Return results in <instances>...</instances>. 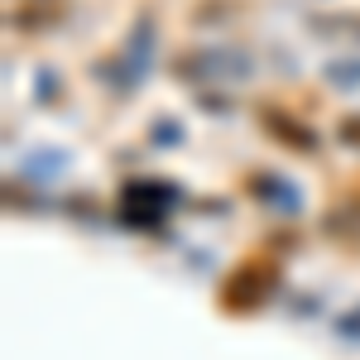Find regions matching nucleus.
Masks as SVG:
<instances>
[{
    "mask_svg": "<svg viewBox=\"0 0 360 360\" xmlns=\"http://www.w3.org/2000/svg\"><path fill=\"white\" fill-rule=\"evenodd\" d=\"M178 202H183V193L173 183H164V178H135V183L120 188V221L139 226V231H159Z\"/></svg>",
    "mask_w": 360,
    "mask_h": 360,
    "instance_id": "1",
    "label": "nucleus"
},
{
    "mask_svg": "<svg viewBox=\"0 0 360 360\" xmlns=\"http://www.w3.org/2000/svg\"><path fill=\"white\" fill-rule=\"evenodd\" d=\"M269 293H278V269L274 259H245L236 264L221 283V307L226 312H255L269 303Z\"/></svg>",
    "mask_w": 360,
    "mask_h": 360,
    "instance_id": "2",
    "label": "nucleus"
},
{
    "mask_svg": "<svg viewBox=\"0 0 360 360\" xmlns=\"http://www.w3.org/2000/svg\"><path fill=\"white\" fill-rule=\"evenodd\" d=\"M154 44H159V29L154 20H139L130 29V39H125V53L120 58H106V68H101V77H111L120 91H130L149 77V58H154Z\"/></svg>",
    "mask_w": 360,
    "mask_h": 360,
    "instance_id": "3",
    "label": "nucleus"
},
{
    "mask_svg": "<svg viewBox=\"0 0 360 360\" xmlns=\"http://www.w3.org/2000/svg\"><path fill=\"white\" fill-rule=\"evenodd\" d=\"M259 125H264V130H269V135H274L283 149H293V154H312V149H317L312 125H303L298 115L278 111V106H264V111H259Z\"/></svg>",
    "mask_w": 360,
    "mask_h": 360,
    "instance_id": "4",
    "label": "nucleus"
},
{
    "mask_svg": "<svg viewBox=\"0 0 360 360\" xmlns=\"http://www.w3.org/2000/svg\"><path fill=\"white\" fill-rule=\"evenodd\" d=\"M245 193L255 197V202H269V207H278V212H288V217L303 207L298 188H293L288 178H278V173H255V178H245Z\"/></svg>",
    "mask_w": 360,
    "mask_h": 360,
    "instance_id": "5",
    "label": "nucleus"
},
{
    "mask_svg": "<svg viewBox=\"0 0 360 360\" xmlns=\"http://www.w3.org/2000/svg\"><path fill=\"white\" fill-rule=\"evenodd\" d=\"M327 236H336V240H356L360 236V202L336 207L332 217H327Z\"/></svg>",
    "mask_w": 360,
    "mask_h": 360,
    "instance_id": "6",
    "label": "nucleus"
},
{
    "mask_svg": "<svg viewBox=\"0 0 360 360\" xmlns=\"http://www.w3.org/2000/svg\"><path fill=\"white\" fill-rule=\"evenodd\" d=\"M327 82L332 86H360V58H336V63H327Z\"/></svg>",
    "mask_w": 360,
    "mask_h": 360,
    "instance_id": "7",
    "label": "nucleus"
},
{
    "mask_svg": "<svg viewBox=\"0 0 360 360\" xmlns=\"http://www.w3.org/2000/svg\"><path fill=\"white\" fill-rule=\"evenodd\" d=\"M149 135H154V144H178V139H183V125H178V120H154V130H149Z\"/></svg>",
    "mask_w": 360,
    "mask_h": 360,
    "instance_id": "8",
    "label": "nucleus"
},
{
    "mask_svg": "<svg viewBox=\"0 0 360 360\" xmlns=\"http://www.w3.org/2000/svg\"><path fill=\"white\" fill-rule=\"evenodd\" d=\"M336 336H341V341H360V307H351V312L336 317Z\"/></svg>",
    "mask_w": 360,
    "mask_h": 360,
    "instance_id": "9",
    "label": "nucleus"
},
{
    "mask_svg": "<svg viewBox=\"0 0 360 360\" xmlns=\"http://www.w3.org/2000/svg\"><path fill=\"white\" fill-rule=\"evenodd\" d=\"M336 139L351 144V149H360V115H346V120L336 125Z\"/></svg>",
    "mask_w": 360,
    "mask_h": 360,
    "instance_id": "10",
    "label": "nucleus"
},
{
    "mask_svg": "<svg viewBox=\"0 0 360 360\" xmlns=\"http://www.w3.org/2000/svg\"><path fill=\"white\" fill-rule=\"evenodd\" d=\"M202 111H226V96H212V91H202Z\"/></svg>",
    "mask_w": 360,
    "mask_h": 360,
    "instance_id": "11",
    "label": "nucleus"
}]
</instances>
